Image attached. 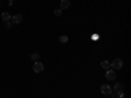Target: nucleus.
I'll return each instance as SVG.
<instances>
[{"label":"nucleus","mask_w":131,"mask_h":98,"mask_svg":"<svg viewBox=\"0 0 131 98\" xmlns=\"http://www.w3.org/2000/svg\"><path fill=\"white\" fill-rule=\"evenodd\" d=\"M122 67H123V60L119 59V58L114 59V60L110 63V68H112L113 71H118V69H121Z\"/></svg>","instance_id":"obj_1"},{"label":"nucleus","mask_w":131,"mask_h":98,"mask_svg":"<svg viewBox=\"0 0 131 98\" xmlns=\"http://www.w3.org/2000/svg\"><path fill=\"white\" fill-rule=\"evenodd\" d=\"M101 93L104 95H110L113 93V89H112V86L110 85H107V84H104L101 85Z\"/></svg>","instance_id":"obj_2"},{"label":"nucleus","mask_w":131,"mask_h":98,"mask_svg":"<svg viewBox=\"0 0 131 98\" xmlns=\"http://www.w3.org/2000/svg\"><path fill=\"white\" fill-rule=\"evenodd\" d=\"M33 69H34L36 73H42L43 71H45V65H43L41 62H36L34 65H33Z\"/></svg>","instance_id":"obj_3"},{"label":"nucleus","mask_w":131,"mask_h":98,"mask_svg":"<svg viewBox=\"0 0 131 98\" xmlns=\"http://www.w3.org/2000/svg\"><path fill=\"white\" fill-rule=\"evenodd\" d=\"M105 77H106V80H107V81H113V80H115V72H114L112 68L106 69Z\"/></svg>","instance_id":"obj_4"},{"label":"nucleus","mask_w":131,"mask_h":98,"mask_svg":"<svg viewBox=\"0 0 131 98\" xmlns=\"http://www.w3.org/2000/svg\"><path fill=\"white\" fill-rule=\"evenodd\" d=\"M71 7V2L70 0H60V9L64 10V9H68Z\"/></svg>","instance_id":"obj_5"},{"label":"nucleus","mask_w":131,"mask_h":98,"mask_svg":"<svg viewBox=\"0 0 131 98\" xmlns=\"http://www.w3.org/2000/svg\"><path fill=\"white\" fill-rule=\"evenodd\" d=\"M21 21H23V16H21V15H16V16L10 17V22H12V24H20Z\"/></svg>","instance_id":"obj_6"},{"label":"nucleus","mask_w":131,"mask_h":98,"mask_svg":"<svg viewBox=\"0 0 131 98\" xmlns=\"http://www.w3.org/2000/svg\"><path fill=\"white\" fill-rule=\"evenodd\" d=\"M114 92H115V93H121V92H123V84L117 82V84L114 85Z\"/></svg>","instance_id":"obj_7"},{"label":"nucleus","mask_w":131,"mask_h":98,"mask_svg":"<svg viewBox=\"0 0 131 98\" xmlns=\"http://www.w3.org/2000/svg\"><path fill=\"white\" fill-rule=\"evenodd\" d=\"M10 17H12V16H10L8 12H3L2 13V20L5 21V22H7V21H10Z\"/></svg>","instance_id":"obj_8"},{"label":"nucleus","mask_w":131,"mask_h":98,"mask_svg":"<svg viewBox=\"0 0 131 98\" xmlns=\"http://www.w3.org/2000/svg\"><path fill=\"white\" fill-rule=\"evenodd\" d=\"M101 67L104 69H109V68H110V62H109V60H102L101 62Z\"/></svg>","instance_id":"obj_9"},{"label":"nucleus","mask_w":131,"mask_h":98,"mask_svg":"<svg viewBox=\"0 0 131 98\" xmlns=\"http://www.w3.org/2000/svg\"><path fill=\"white\" fill-rule=\"evenodd\" d=\"M30 58H31V60H36V62H38V59H39V54H37V52H33Z\"/></svg>","instance_id":"obj_10"},{"label":"nucleus","mask_w":131,"mask_h":98,"mask_svg":"<svg viewBox=\"0 0 131 98\" xmlns=\"http://www.w3.org/2000/svg\"><path fill=\"white\" fill-rule=\"evenodd\" d=\"M59 41H60L62 43H66V42L68 41V37H67V35H60V37H59Z\"/></svg>","instance_id":"obj_11"},{"label":"nucleus","mask_w":131,"mask_h":98,"mask_svg":"<svg viewBox=\"0 0 131 98\" xmlns=\"http://www.w3.org/2000/svg\"><path fill=\"white\" fill-rule=\"evenodd\" d=\"M12 25H13V24L10 22V21H7V22H5V28H7V29H10V28H12Z\"/></svg>","instance_id":"obj_12"},{"label":"nucleus","mask_w":131,"mask_h":98,"mask_svg":"<svg viewBox=\"0 0 131 98\" xmlns=\"http://www.w3.org/2000/svg\"><path fill=\"white\" fill-rule=\"evenodd\" d=\"M54 15H55V16H60L62 15V9H57L55 12H54Z\"/></svg>","instance_id":"obj_13"},{"label":"nucleus","mask_w":131,"mask_h":98,"mask_svg":"<svg viewBox=\"0 0 131 98\" xmlns=\"http://www.w3.org/2000/svg\"><path fill=\"white\" fill-rule=\"evenodd\" d=\"M117 95H118V98H123V97H125V93H123V92H121V93H117Z\"/></svg>","instance_id":"obj_14"},{"label":"nucleus","mask_w":131,"mask_h":98,"mask_svg":"<svg viewBox=\"0 0 131 98\" xmlns=\"http://www.w3.org/2000/svg\"><path fill=\"white\" fill-rule=\"evenodd\" d=\"M7 2L9 3V5H13V0H7Z\"/></svg>","instance_id":"obj_15"},{"label":"nucleus","mask_w":131,"mask_h":98,"mask_svg":"<svg viewBox=\"0 0 131 98\" xmlns=\"http://www.w3.org/2000/svg\"><path fill=\"white\" fill-rule=\"evenodd\" d=\"M112 98H118V95H117V94H113V95H112Z\"/></svg>","instance_id":"obj_16"}]
</instances>
